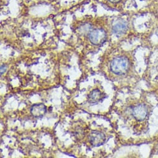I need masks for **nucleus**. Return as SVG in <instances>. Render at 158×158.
<instances>
[{"label": "nucleus", "mask_w": 158, "mask_h": 158, "mask_svg": "<svg viewBox=\"0 0 158 158\" xmlns=\"http://www.w3.org/2000/svg\"><path fill=\"white\" fill-rule=\"evenodd\" d=\"M131 64L125 55H117L113 57L109 64L110 71L115 75H125L128 73Z\"/></svg>", "instance_id": "1"}, {"label": "nucleus", "mask_w": 158, "mask_h": 158, "mask_svg": "<svg viewBox=\"0 0 158 158\" xmlns=\"http://www.w3.org/2000/svg\"><path fill=\"white\" fill-rule=\"evenodd\" d=\"M107 39L106 32L101 28H98L91 31L89 34V40L94 45L103 44Z\"/></svg>", "instance_id": "2"}, {"label": "nucleus", "mask_w": 158, "mask_h": 158, "mask_svg": "<svg viewBox=\"0 0 158 158\" xmlns=\"http://www.w3.org/2000/svg\"><path fill=\"white\" fill-rule=\"evenodd\" d=\"M132 114L133 117L138 121L144 120L148 115V107L146 105L139 104L133 107Z\"/></svg>", "instance_id": "3"}, {"label": "nucleus", "mask_w": 158, "mask_h": 158, "mask_svg": "<svg viewBox=\"0 0 158 158\" xmlns=\"http://www.w3.org/2000/svg\"><path fill=\"white\" fill-rule=\"evenodd\" d=\"M106 141L105 135L98 130L93 131L89 135L90 143L94 146H99L104 143Z\"/></svg>", "instance_id": "4"}, {"label": "nucleus", "mask_w": 158, "mask_h": 158, "mask_svg": "<svg viewBox=\"0 0 158 158\" xmlns=\"http://www.w3.org/2000/svg\"><path fill=\"white\" fill-rule=\"evenodd\" d=\"M127 29H128L127 23L122 20L117 21L112 27L113 32L117 35H121L125 34L127 32Z\"/></svg>", "instance_id": "5"}, {"label": "nucleus", "mask_w": 158, "mask_h": 158, "mask_svg": "<svg viewBox=\"0 0 158 158\" xmlns=\"http://www.w3.org/2000/svg\"><path fill=\"white\" fill-rule=\"evenodd\" d=\"M47 111L46 106L43 104H39L33 106L31 109L32 115L35 117H42Z\"/></svg>", "instance_id": "6"}, {"label": "nucleus", "mask_w": 158, "mask_h": 158, "mask_svg": "<svg viewBox=\"0 0 158 158\" xmlns=\"http://www.w3.org/2000/svg\"><path fill=\"white\" fill-rule=\"evenodd\" d=\"M102 98V94L99 89L93 90L88 95V100L90 103H96Z\"/></svg>", "instance_id": "7"}, {"label": "nucleus", "mask_w": 158, "mask_h": 158, "mask_svg": "<svg viewBox=\"0 0 158 158\" xmlns=\"http://www.w3.org/2000/svg\"><path fill=\"white\" fill-rule=\"evenodd\" d=\"M6 71V67L5 66H2L1 67V74H3Z\"/></svg>", "instance_id": "8"}, {"label": "nucleus", "mask_w": 158, "mask_h": 158, "mask_svg": "<svg viewBox=\"0 0 158 158\" xmlns=\"http://www.w3.org/2000/svg\"><path fill=\"white\" fill-rule=\"evenodd\" d=\"M108 1H109L110 2H111L112 3H117L120 2L122 0H108Z\"/></svg>", "instance_id": "9"}]
</instances>
